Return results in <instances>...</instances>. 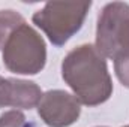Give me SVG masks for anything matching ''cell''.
Masks as SVG:
<instances>
[{
	"instance_id": "obj_1",
	"label": "cell",
	"mask_w": 129,
	"mask_h": 127,
	"mask_svg": "<svg viewBox=\"0 0 129 127\" xmlns=\"http://www.w3.org/2000/svg\"><path fill=\"white\" fill-rule=\"evenodd\" d=\"M62 75L83 105L98 106L113 94L105 57L90 43L74 48L64 57Z\"/></svg>"
},
{
	"instance_id": "obj_3",
	"label": "cell",
	"mask_w": 129,
	"mask_h": 127,
	"mask_svg": "<svg viewBox=\"0 0 129 127\" xmlns=\"http://www.w3.org/2000/svg\"><path fill=\"white\" fill-rule=\"evenodd\" d=\"M92 3H62L48 2L32 17V21L48 36L56 46L64 45L83 27Z\"/></svg>"
},
{
	"instance_id": "obj_4",
	"label": "cell",
	"mask_w": 129,
	"mask_h": 127,
	"mask_svg": "<svg viewBox=\"0 0 129 127\" xmlns=\"http://www.w3.org/2000/svg\"><path fill=\"white\" fill-rule=\"evenodd\" d=\"M129 45V5L113 2L102 8L98 17L96 49L108 58Z\"/></svg>"
},
{
	"instance_id": "obj_2",
	"label": "cell",
	"mask_w": 129,
	"mask_h": 127,
	"mask_svg": "<svg viewBox=\"0 0 129 127\" xmlns=\"http://www.w3.org/2000/svg\"><path fill=\"white\" fill-rule=\"evenodd\" d=\"M3 64L14 73L35 75L47 61V46L41 34L29 24L18 26L3 45Z\"/></svg>"
},
{
	"instance_id": "obj_5",
	"label": "cell",
	"mask_w": 129,
	"mask_h": 127,
	"mask_svg": "<svg viewBox=\"0 0 129 127\" xmlns=\"http://www.w3.org/2000/svg\"><path fill=\"white\" fill-rule=\"evenodd\" d=\"M80 100L63 90H50L38 103V114L50 127H68L80 117Z\"/></svg>"
},
{
	"instance_id": "obj_7",
	"label": "cell",
	"mask_w": 129,
	"mask_h": 127,
	"mask_svg": "<svg viewBox=\"0 0 129 127\" xmlns=\"http://www.w3.org/2000/svg\"><path fill=\"white\" fill-rule=\"evenodd\" d=\"M23 23H26V21L18 12L11 11V9L0 11V49L3 48V45L8 40V37L11 36V33Z\"/></svg>"
},
{
	"instance_id": "obj_8",
	"label": "cell",
	"mask_w": 129,
	"mask_h": 127,
	"mask_svg": "<svg viewBox=\"0 0 129 127\" xmlns=\"http://www.w3.org/2000/svg\"><path fill=\"white\" fill-rule=\"evenodd\" d=\"M113 60H114V69L119 81L129 88V45L123 48L120 52H117Z\"/></svg>"
},
{
	"instance_id": "obj_6",
	"label": "cell",
	"mask_w": 129,
	"mask_h": 127,
	"mask_svg": "<svg viewBox=\"0 0 129 127\" xmlns=\"http://www.w3.org/2000/svg\"><path fill=\"white\" fill-rule=\"evenodd\" d=\"M41 97V88L32 81L0 76V108L14 106L30 109L39 103Z\"/></svg>"
},
{
	"instance_id": "obj_9",
	"label": "cell",
	"mask_w": 129,
	"mask_h": 127,
	"mask_svg": "<svg viewBox=\"0 0 129 127\" xmlns=\"http://www.w3.org/2000/svg\"><path fill=\"white\" fill-rule=\"evenodd\" d=\"M26 117L20 111H9L0 117V127H21Z\"/></svg>"
}]
</instances>
